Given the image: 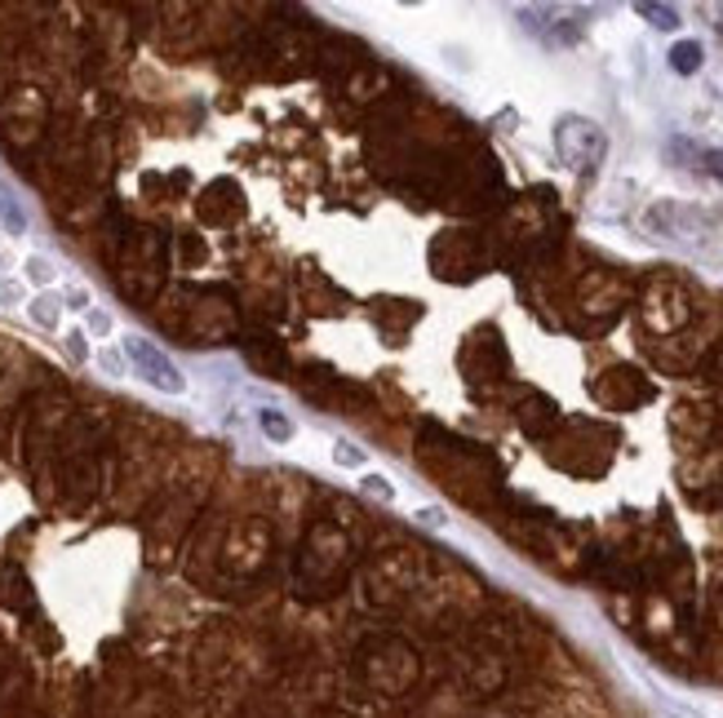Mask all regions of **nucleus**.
Segmentation results:
<instances>
[{"label":"nucleus","mask_w":723,"mask_h":718,"mask_svg":"<svg viewBox=\"0 0 723 718\" xmlns=\"http://www.w3.org/2000/svg\"><path fill=\"white\" fill-rule=\"evenodd\" d=\"M418 674H422V661H418L413 643L400 634H374L355 647V678L374 696H387V700L409 696Z\"/></svg>","instance_id":"nucleus-1"},{"label":"nucleus","mask_w":723,"mask_h":718,"mask_svg":"<svg viewBox=\"0 0 723 718\" xmlns=\"http://www.w3.org/2000/svg\"><path fill=\"white\" fill-rule=\"evenodd\" d=\"M350 537L333 524V519H319L311 524L306 541H302V555H297V585H306L311 594H333L337 581L346 577L350 568ZM302 590V594H306Z\"/></svg>","instance_id":"nucleus-2"},{"label":"nucleus","mask_w":723,"mask_h":718,"mask_svg":"<svg viewBox=\"0 0 723 718\" xmlns=\"http://www.w3.org/2000/svg\"><path fill=\"white\" fill-rule=\"evenodd\" d=\"M50 129V94L41 85H14L0 98V138L14 151H32Z\"/></svg>","instance_id":"nucleus-3"},{"label":"nucleus","mask_w":723,"mask_h":718,"mask_svg":"<svg viewBox=\"0 0 723 718\" xmlns=\"http://www.w3.org/2000/svg\"><path fill=\"white\" fill-rule=\"evenodd\" d=\"M116 266H120V288H125L129 297L147 302V297L165 284V240H160L156 231H147V226L129 231V235L120 240Z\"/></svg>","instance_id":"nucleus-4"},{"label":"nucleus","mask_w":723,"mask_h":718,"mask_svg":"<svg viewBox=\"0 0 723 718\" xmlns=\"http://www.w3.org/2000/svg\"><path fill=\"white\" fill-rule=\"evenodd\" d=\"M418 572H422L418 550H383V555L369 563V572H365L369 599H374V603H383V608L400 603L405 594H413Z\"/></svg>","instance_id":"nucleus-5"},{"label":"nucleus","mask_w":723,"mask_h":718,"mask_svg":"<svg viewBox=\"0 0 723 718\" xmlns=\"http://www.w3.org/2000/svg\"><path fill=\"white\" fill-rule=\"evenodd\" d=\"M639 315L652 332H679L688 319H692V297L679 279L670 275H657L643 284V297H639Z\"/></svg>","instance_id":"nucleus-6"},{"label":"nucleus","mask_w":723,"mask_h":718,"mask_svg":"<svg viewBox=\"0 0 723 718\" xmlns=\"http://www.w3.org/2000/svg\"><path fill=\"white\" fill-rule=\"evenodd\" d=\"M555 151H559V160H564L573 173H590V169L604 160L608 138H604V129H599L595 120H586V116H564V120L555 125Z\"/></svg>","instance_id":"nucleus-7"},{"label":"nucleus","mask_w":723,"mask_h":718,"mask_svg":"<svg viewBox=\"0 0 723 718\" xmlns=\"http://www.w3.org/2000/svg\"><path fill=\"white\" fill-rule=\"evenodd\" d=\"M271 541H275V537H271L266 519H244V524H235L231 537H227V546H222L227 572H235V577L262 572V563H266V555H271Z\"/></svg>","instance_id":"nucleus-8"},{"label":"nucleus","mask_w":723,"mask_h":718,"mask_svg":"<svg viewBox=\"0 0 723 718\" xmlns=\"http://www.w3.org/2000/svg\"><path fill=\"white\" fill-rule=\"evenodd\" d=\"M125 355H129V365L138 369V378H147L156 391H165V395H182V373H178V365L160 350V346H151L147 337H125Z\"/></svg>","instance_id":"nucleus-9"},{"label":"nucleus","mask_w":723,"mask_h":718,"mask_svg":"<svg viewBox=\"0 0 723 718\" xmlns=\"http://www.w3.org/2000/svg\"><path fill=\"white\" fill-rule=\"evenodd\" d=\"M458 678H462V687L471 696H497L506 687L511 669L493 647H467L462 661H458Z\"/></svg>","instance_id":"nucleus-10"},{"label":"nucleus","mask_w":723,"mask_h":718,"mask_svg":"<svg viewBox=\"0 0 723 718\" xmlns=\"http://www.w3.org/2000/svg\"><path fill=\"white\" fill-rule=\"evenodd\" d=\"M98 479H103V471H98V457L94 453H81V457H67V466H63V484H67V493L72 497H90L94 488H98Z\"/></svg>","instance_id":"nucleus-11"},{"label":"nucleus","mask_w":723,"mask_h":718,"mask_svg":"<svg viewBox=\"0 0 723 718\" xmlns=\"http://www.w3.org/2000/svg\"><path fill=\"white\" fill-rule=\"evenodd\" d=\"M639 19H648L657 32H674L679 28V10L674 6H657V0H639Z\"/></svg>","instance_id":"nucleus-12"},{"label":"nucleus","mask_w":723,"mask_h":718,"mask_svg":"<svg viewBox=\"0 0 723 718\" xmlns=\"http://www.w3.org/2000/svg\"><path fill=\"white\" fill-rule=\"evenodd\" d=\"M670 72H679V76L701 72V45H696V41H679V45L670 50Z\"/></svg>","instance_id":"nucleus-13"},{"label":"nucleus","mask_w":723,"mask_h":718,"mask_svg":"<svg viewBox=\"0 0 723 718\" xmlns=\"http://www.w3.org/2000/svg\"><path fill=\"white\" fill-rule=\"evenodd\" d=\"M258 426H262V435L275 440V444H289V440H293V422H289L280 409H262V413H258Z\"/></svg>","instance_id":"nucleus-14"},{"label":"nucleus","mask_w":723,"mask_h":718,"mask_svg":"<svg viewBox=\"0 0 723 718\" xmlns=\"http://www.w3.org/2000/svg\"><path fill=\"white\" fill-rule=\"evenodd\" d=\"M0 226H6L10 235H23V231H28V213L19 209V200H14L6 187H0Z\"/></svg>","instance_id":"nucleus-15"},{"label":"nucleus","mask_w":723,"mask_h":718,"mask_svg":"<svg viewBox=\"0 0 723 718\" xmlns=\"http://www.w3.org/2000/svg\"><path fill=\"white\" fill-rule=\"evenodd\" d=\"M59 310H63V306H59L54 297H36V302H32V319H36L41 328H54V324H59Z\"/></svg>","instance_id":"nucleus-16"},{"label":"nucleus","mask_w":723,"mask_h":718,"mask_svg":"<svg viewBox=\"0 0 723 718\" xmlns=\"http://www.w3.org/2000/svg\"><path fill=\"white\" fill-rule=\"evenodd\" d=\"M359 493H365V497H378V501H391V497H396V488H391L383 475H369L365 484H359Z\"/></svg>","instance_id":"nucleus-17"},{"label":"nucleus","mask_w":723,"mask_h":718,"mask_svg":"<svg viewBox=\"0 0 723 718\" xmlns=\"http://www.w3.org/2000/svg\"><path fill=\"white\" fill-rule=\"evenodd\" d=\"M333 462H337V466H359V462H365V453H359L355 444H337V448H333Z\"/></svg>","instance_id":"nucleus-18"},{"label":"nucleus","mask_w":723,"mask_h":718,"mask_svg":"<svg viewBox=\"0 0 723 718\" xmlns=\"http://www.w3.org/2000/svg\"><path fill=\"white\" fill-rule=\"evenodd\" d=\"M28 275H32V284H50V279H54V266H50L45 257H32V262H28Z\"/></svg>","instance_id":"nucleus-19"},{"label":"nucleus","mask_w":723,"mask_h":718,"mask_svg":"<svg viewBox=\"0 0 723 718\" xmlns=\"http://www.w3.org/2000/svg\"><path fill=\"white\" fill-rule=\"evenodd\" d=\"M67 350H72L76 359H85V355H90V346H85V332H72V337H67Z\"/></svg>","instance_id":"nucleus-20"},{"label":"nucleus","mask_w":723,"mask_h":718,"mask_svg":"<svg viewBox=\"0 0 723 718\" xmlns=\"http://www.w3.org/2000/svg\"><path fill=\"white\" fill-rule=\"evenodd\" d=\"M701 160H705V169H710L714 178H723V151H705Z\"/></svg>","instance_id":"nucleus-21"},{"label":"nucleus","mask_w":723,"mask_h":718,"mask_svg":"<svg viewBox=\"0 0 723 718\" xmlns=\"http://www.w3.org/2000/svg\"><path fill=\"white\" fill-rule=\"evenodd\" d=\"M6 373H10V350L0 346V378H6Z\"/></svg>","instance_id":"nucleus-22"}]
</instances>
